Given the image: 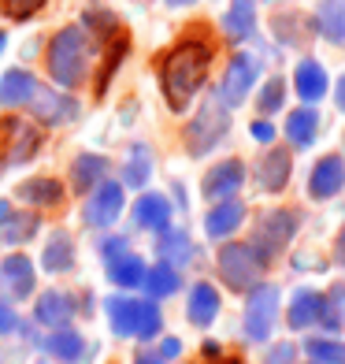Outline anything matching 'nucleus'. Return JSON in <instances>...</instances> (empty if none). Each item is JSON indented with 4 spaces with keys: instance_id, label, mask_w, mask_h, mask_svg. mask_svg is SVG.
<instances>
[{
    "instance_id": "1",
    "label": "nucleus",
    "mask_w": 345,
    "mask_h": 364,
    "mask_svg": "<svg viewBox=\"0 0 345 364\" xmlns=\"http://www.w3.org/2000/svg\"><path fill=\"white\" fill-rule=\"evenodd\" d=\"M212 56H216L212 41L182 38L160 60V90H163V101L171 105V112H186L193 105V97L201 93V86L208 82Z\"/></svg>"
},
{
    "instance_id": "2",
    "label": "nucleus",
    "mask_w": 345,
    "mask_h": 364,
    "mask_svg": "<svg viewBox=\"0 0 345 364\" xmlns=\"http://www.w3.org/2000/svg\"><path fill=\"white\" fill-rule=\"evenodd\" d=\"M89 38L86 26H63L48 41V75H53L56 90H75L89 75Z\"/></svg>"
},
{
    "instance_id": "3",
    "label": "nucleus",
    "mask_w": 345,
    "mask_h": 364,
    "mask_svg": "<svg viewBox=\"0 0 345 364\" xmlns=\"http://www.w3.org/2000/svg\"><path fill=\"white\" fill-rule=\"evenodd\" d=\"M108 312V323L119 338H141L149 342L163 331V312L153 297H126V294H115L104 301Z\"/></svg>"
},
{
    "instance_id": "4",
    "label": "nucleus",
    "mask_w": 345,
    "mask_h": 364,
    "mask_svg": "<svg viewBox=\"0 0 345 364\" xmlns=\"http://www.w3.org/2000/svg\"><path fill=\"white\" fill-rule=\"evenodd\" d=\"M268 268H271V260L260 257L253 242H223V250L216 253L219 283L230 294H249L256 283H264Z\"/></svg>"
},
{
    "instance_id": "5",
    "label": "nucleus",
    "mask_w": 345,
    "mask_h": 364,
    "mask_svg": "<svg viewBox=\"0 0 345 364\" xmlns=\"http://www.w3.org/2000/svg\"><path fill=\"white\" fill-rule=\"evenodd\" d=\"M230 134V108H223L216 97L212 101H204L201 108H197V115L186 123V153L190 156H208L212 149H219Z\"/></svg>"
},
{
    "instance_id": "6",
    "label": "nucleus",
    "mask_w": 345,
    "mask_h": 364,
    "mask_svg": "<svg viewBox=\"0 0 345 364\" xmlns=\"http://www.w3.org/2000/svg\"><path fill=\"white\" fill-rule=\"evenodd\" d=\"M278 305H283V294L275 283H256L245 294V312H241V335L245 342H268L278 327Z\"/></svg>"
},
{
    "instance_id": "7",
    "label": "nucleus",
    "mask_w": 345,
    "mask_h": 364,
    "mask_svg": "<svg viewBox=\"0 0 345 364\" xmlns=\"http://www.w3.org/2000/svg\"><path fill=\"white\" fill-rule=\"evenodd\" d=\"M301 230V212L297 208H268L256 216V227H253V245L264 260H275L278 253H286V245L297 238Z\"/></svg>"
},
{
    "instance_id": "8",
    "label": "nucleus",
    "mask_w": 345,
    "mask_h": 364,
    "mask_svg": "<svg viewBox=\"0 0 345 364\" xmlns=\"http://www.w3.org/2000/svg\"><path fill=\"white\" fill-rule=\"evenodd\" d=\"M260 71H264V60H260V56H253V53H234V56L226 60V71H223L219 86H216V101H219L223 108H238L245 97L253 93Z\"/></svg>"
},
{
    "instance_id": "9",
    "label": "nucleus",
    "mask_w": 345,
    "mask_h": 364,
    "mask_svg": "<svg viewBox=\"0 0 345 364\" xmlns=\"http://www.w3.org/2000/svg\"><path fill=\"white\" fill-rule=\"evenodd\" d=\"M38 149H41V134H38L34 123L15 119V115L0 119V168H8V164H26V160H34Z\"/></svg>"
},
{
    "instance_id": "10",
    "label": "nucleus",
    "mask_w": 345,
    "mask_h": 364,
    "mask_svg": "<svg viewBox=\"0 0 345 364\" xmlns=\"http://www.w3.org/2000/svg\"><path fill=\"white\" fill-rule=\"evenodd\" d=\"M245 178H249V171H245V164L238 156L219 160V164H212V171H204L201 193H204V201H212V205L230 201V197H238V190L245 186Z\"/></svg>"
},
{
    "instance_id": "11",
    "label": "nucleus",
    "mask_w": 345,
    "mask_h": 364,
    "mask_svg": "<svg viewBox=\"0 0 345 364\" xmlns=\"http://www.w3.org/2000/svg\"><path fill=\"white\" fill-rule=\"evenodd\" d=\"M123 190H126L123 182L104 178L101 186L89 193V201H86V223H89L93 230L115 227V220L123 216V205H126V193H123Z\"/></svg>"
},
{
    "instance_id": "12",
    "label": "nucleus",
    "mask_w": 345,
    "mask_h": 364,
    "mask_svg": "<svg viewBox=\"0 0 345 364\" xmlns=\"http://www.w3.org/2000/svg\"><path fill=\"white\" fill-rule=\"evenodd\" d=\"M341 190H345V156L323 153L308 171V197L312 201H334Z\"/></svg>"
},
{
    "instance_id": "13",
    "label": "nucleus",
    "mask_w": 345,
    "mask_h": 364,
    "mask_svg": "<svg viewBox=\"0 0 345 364\" xmlns=\"http://www.w3.org/2000/svg\"><path fill=\"white\" fill-rule=\"evenodd\" d=\"M290 178H293V156H290V149L268 145V153L260 156L256 168H253L256 190H264V193H283V190L290 186Z\"/></svg>"
},
{
    "instance_id": "14",
    "label": "nucleus",
    "mask_w": 345,
    "mask_h": 364,
    "mask_svg": "<svg viewBox=\"0 0 345 364\" xmlns=\"http://www.w3.org/2000/svg\"><path fill=\"white\" fill-rule=\"evenodd\" d=\"M0 290H4L11 301H26V297H34V290H38L34 260L23 257V253L4 257V264H0Z\"/></svg>"
},
{
    "instance_id": "15",
    "label": "nucleus",
    "mask_w": 345,
    "mask_h": 364,
    "mask_svg": "<svg viewBox=\"0 0 345 364\" xmlns=\"http://www.w3.org/2000/svg\"><path fill=\"white\" fill-rule=\"evenodd\" d=\"M323 309H327V290H316V287H301V290H293L290 305H286V327H290V331L319 327Z\"/></svg>"
},
{
    "instance_id": "16",
    "label": "nucleus",
    "mask_w": 345,
    "mask_h": 364,
    "mask_svg": "<svg viewBox=\"0 0 345 364\" xmlns=\"http://www.w3.org/2000/svg\"><path fill=\"white\" fill-rule=\"evenodd\" d=\"M293 93L301 97L308 108H316L327 93H331V75L316 56H305L297 68H293Z\"/></svg>"
},
{
    "instance_id": "17",
    "label": "nucleus",
    "mask_w": 345,
    "mask_h": 364,
    "mask_svg": "<svg viewBox=\"0 0 345 364\" xmlns=\"http://www.w3.org/2000/svg\"><path fill=\"white\" fill-rule=\"evenodd\" d=\"M245 216H249V208H245V201H238V197L212 205L208 216H204V235H208L212 242H230V238L241 230Z\"/></svg>"
},
{
    "instance_id": "18",
    "label": "nucleus",
    "mask_w": 345,
    "mask_h": 364,
    "mask_svg": "<svg viewBox=\"0 0 345 364\" xmlns=\"http://www.w3.org/2000/svg\"><path fill=\"white\" fill-rule=\"evenodd\" d=\"M30 112H34V119L48 123V127H60V123H71L78 115V101L75 97H63V90H41L34 93V101H30Z\"/></svg>"
},
{
    "instance_id": "19",
    "label": "nucleus",
    "mask_w": 345,
    "mask_h": 364,
    "mask_svg": "<svg viewBox=\"0 0 345 364\" xmlns=\"http://www.w3.org/2000/svg\"><path fill=\"white\" fill-rule=\"evenodd\" d=\"M75 312H78V305H75L71 294H63V290H45V294L38 297V305H34V320H38L41 327L63 331V327H71Z\"/></svg>"
},
{
    "instance_id": "20",
    "label": "nucleus",
    "mask_w": 345,
    "mask_h": 364,
    "mask_svg": "<svg viewBox=\"0 0 345 364\" xmlns=\"http://www.w3.org/2000/svg\"><path fill=\"white\" fill-rule=\"evenodd\" d=\"M41 230V216L34 208H26V212H15L8 201H0V238H4L8 245H23L30 242Z\"/></svg>"
},
{
    "instance_id": "21",
    "label": "nucleus",
    "mask_w": 345,
    "mask_h": 364,
    "mask_svg": "<svg viewBox=\"0 0 345 364\" xmlns=\"http://www.w3.org/2000/svg\"><path fill=\"white\" fill-rule=\"evenodd\" d=\"M219 305H223L219 290L201 279V283L190 287V297H186V320H190L193 327H212V323H216V316H219Z\"/></svg>"
},
{
    "instance_id": "22",
    "label": "nucleus",
    "mask_w": 345,
    "mask_h": 364,
    "mask_svg": "<svg viewBox=\"0 0 345 364\" xmlns=\"http://www.w3.org/2000/svg\"><path fill=\"white\" fill-rule=\"evenodd\" d=\"M171 201L163 193H141L134 201V227L138 230H153V235H160V230L171 227Z\"/></svg>"
},
{
    "instance_id": "23",
    "label": "nucleus",
    "mask_w": 345,
    "mask_h": 364,
    "mask_svg": "<svg viewBox=\"0 0 345 364\" xmlns=\"http://www.w3.org/2000/svg\"><path fill=\"white\" fill-rule=\"evenodd\" d=\"M108 171H111L108 156H101V153H82V156H75V164H71V190H75V193H93V190L108 178Z\"/></svg>"
},
{
    "instance_id": "24",
    "label": "nucleus",
    "mask_w": 345,
    "mask_h": 364,
    "mask_svg": "<svg viewBox=\"0 0 345 364\" xmlns=\"http://www.w3.org/2000/svg\"><path fill=\"white\" fill-rule=\"evenodd\" d=\"M38 93V78L23 71V68H11L0 75V108H23L34 101Z\"/></svg>"
},
{
    "instance_id": "25",
    "label": "nucleus",
    "mask_w": 345,
    "mask_h": 364,
    "mask_svg": "<svg viewBox=\"0 0 345 364\" xmlns=\"http://www.w3.org/2000/svg\"><path fill=\"white\" fill-rule=\"evenodd\" d=\"M312 30L331 45H345V0H319L312 11Z\"/></svg>"
},
{
    "instance_id": "26",
    "label": "nucleus",
    "mask_w": 345,
    "mask_h": 364,
    "mask_svg": "<svg viewBox=\"0 0 345 364\" xmlns=\"http://www.w3.org/2000/svg\"><path fill=\"white\" fill-rule=\"evenodd\" d=\"M156 253H160L163 264H171V268H186V264H193V257H197V245H193V238L186 235V230L168 227V230H160V238H156Z\"/></svg>"
},
{
    "instance_id": "27",
    "label": "nucleus",
    "mask_w": 345,
    "mask_h": 364,
    "mask_svg": "<svg viewBox=\"0 0 345 364\" xmlns=\"http://www.w3.org/2000/svg\"><path fill=\"white\" fill-rule=\"evenodd\" d=\"M153 168H156L153 149L145 141H134V145H130V153H126V160H123V186L145 190V186H149V178H153Z\"/></svg>"
},
{
    "instance_id": "28",
    "label": "nucleus",
    "mask_w": 345,
    "mask_h": 364,
    "mask_svg": "<svg viewBox=\"0 0 345 364\" xmlns=\"http://www.w3.org/2000/svg\"><path fill=\"white\" fill-rule=\"evenodd\" d=\"M316 138H319V112L308 108V105L293 108L286 115V141H290V149H308Z\"/></svg>"
},
{
    "instance_id": "29",
    "label": "nucleus",
    "mask_w": 345,
    "mask_h": 364,
    "mask_svg": "<svg viewBox=\"0 0 345 364\" xmlns=\"http://www.w3.org/2000/svg\"><path fill=\"white\" fill-rule=\"evenodd\" d=\"M223 34L230 41H249L256 34V0H230L223 15Z\"/></svg>"
},
{
    "instance_id": "30",
    "label": "nucleus",
    "mask_w": 345,
    "mask_h": 364,
    "mask_svg": "<svg viewBox=\"0 0 345 364\" xmlns=\"http://www.w3.org/2000/svg\"><path fill=\"white\" fill-rule=\"evenodd\" d=\"M145 272H149V264L138 253H123V257L108 260V279H111V287H119V290H138L145 283Z\"/></svg>"
},
{
    "instance_id": "31",
    "label": "nucleus",
    "mask_w": 345,
    "mask_h": 364,
    "mask_svg": "<svg viewBox=\"0 0 345 364\" xmlns=\"http://www.w3.org/2000/svg\"><path fill=\"white\" fill-rule=\"evenodd\" d=\"M19 197L30 208H56L63 201V182L60 178H26V182H19Z\"/></svg>"
},
{
    "instance_id": "32",
    "label": "nucleus",
    "mask_w": 345,
    "mask_h": 364,
    "mask_svg": "<svg viewBox=\"0 0 345 364\" xmlns=\"http://www.w3.org/2000/svg\"><path fill=\"white\" fill-rule=\"evenodd\" d=\"M301 353L308 364H345V342L338 335H308Z\"/></svg>"
},
{
    "instance_id": "33",
    "label": "nucleus",
    "mask_w": 345,
    "mask_h": 364,
    "mask_svg": "<svg viewBox=\"0 0 345 364\" xmlns=\"http://www.w3.org/2000/svg\"><path fill=\"white\" fill-rule=\"evenodd\" d=\"M145 294L153 297V301H160V297H171V294H178L182 290V272L178 268H171V264H153L149 272H145Z\"/></svg>"
},
{
    "instance_id": "34",
    "label": "nucleus",
    "mask_w": 345,
    "mask_h": 364,
    "mask_svg": "<svg viewBox=\"0 0 345 364\" xmlns=\"http://www.w3.org/2000/svg\"><path fill=\"white\" fill-rule=\"evenodd\" d=\"M45 350L63 364H78L82 357H86V338H82L78 331L63 327V331H53V335L45 338Z\"/></svg>"
},
{
    "instance_id": "35",
    "label": "nucleus",
    "mask_w": 345,
    "mask_h": 364,
    "mask_svg": "<svg viewBox=\"0 0 345 364\" xmlns=\"http://www.w3.org/2000/svg\"><path fill=\"white\" fill-rule=\"evenodd\" d=\"M41 268H45V272H53V275L75 268V242H71V235H63V230H60V235H53V238L45 242Z\"/></svg>"
},
{
    "instance_id": "36",
    "label": "nucleus",
    "mask_w": 345,
    "mask_h": 364,
    "mask_svg": "<svg viewBox=\"0 0 345 364\" xmlns=\"http://www.w3.org/2000/svg\"><path fill=\"white\" fill-rule=\"evenodd\" d=\"M283 108H286V78L271 75L256 93V112H260V119H271V115L283 112Z\"/></svg>"
},
{
    "instance_id": "37",
    "label": "nucleus",
    "mask_w": 345,
    "mask_h": 364,
    "mask_svg": "<svg viewBox=\"0 0 345 364\" xmlns=\"http://www.w3.org/2000/svg\"><path fill=\"white\" fill-rule=\"evenodd\" d=\"M126 48H130L126 34H119L115 41H108V60H104V68L97 71V93H104V90H108V82H111L115 68H119V63L126 60Z\"/></svg>"
},
{
    "instance_id": "38",
    "label": "nucleus",
    "mask_w": 345,
    "mask_h": 364,
    "mask_svg": "<svg viewBox=\"0 0 345 364\" xmlns=\"http://www.w3.org/2000/svg\"><path fill=\"white\" fill-rule=\"evenodd\" d=\"M82 23H86V30H93V34L101 38V41H115V38L123 34L119 19H115L111 11H101V8H89V11H86V19H82Z\"/></svg>"
},
{
    "instance_id": "39",
    "label": "nucleus",
    "mask_w": 345,
    "mask_h": 364,
    "mask_svg": "<svg viewBox=\"0 0 345 364\" xmlns=\"http://www.w3.org/2000/svg\"><path fill=\"white\" fill-rule=\"evenodd\" d=\"M301 15L297 11H290V15H278L275 19V34L278 41H286V45H305V34H301Z\"/></svg>"
},
{
    "instance_id": "40",
    "label": "nucleus",
    "mask_w": 345,
    "mask_h": 364,
    "mask_svg": "<svg viewBox=\"0 0 345 364\" xmlns=\"http://www.w3.org/2000/svg\"><path fill=\"white\" fill-rule=\"evenodd\" d=\"M45 8V0H0V11L8 15V19H30V15H38Z\"/></svg>"
},
{
    "instance_id": "41",
    "label": "nucleus",
    "mask_w": 345,
    "mask_h": 364,
    "mask_svg": "<svg viewBox=\"0 0 345 364\" xmlns=\"http://www.w3.org/2000/svg\"><path fill=\"white\" fill-rule=\"evenodd\" d=\"M301 357V346H293V342H275L271 350L264 353V364H297Z\"/></svg>"
},
{
    "instance_id": "42",
    "label": "nucleus",
    "mask_w": 345,
    "mask_h": 364,
    "mask_svg": "<svg viewBox=\"0 0 345 364\" xmlns=\"http://www.w3.org/2000/svg\"><path fill=\"white\" fill-rule=\"evenodd\" d=\"M249 138H253L256 145H264V149H268V145L278 138V130H275L271 119H253V123H249Z\"/></svg>"
},
{
    "instance_id": "43",
    "label": "nucleus",
    "mask_w": 345,
    "mask_h": 364,
    "mask_svg": "<svg viewBox=\"0 0 345 364\" xmlns=\"http://www.w3.org/2000/svg\"><path fill=\"white\" fill-rule=\"evenodd\" d=\"M123 253H130V245H126L123 235H115V238H104V242H101V257H104V264L115 260V257H123Z\"/></svg>"
},
{
    "instance_id": "44",
    "label": "nucleus",
    "mask_w": 345,
    "mask_h": 364,
    "mask_svg": "<svg viewBox=\"0 0 345 364\" xmlns=\"http://www.w3.org/2000/svg\"><path fill=\"white\" fill-rule=\"evenodd\" d=\"M23 323H19V316H15V309L0 297V335H15Z\"/></svg>"
},
{
    "instance_id": "45",
    "label": "nucleus",
    "mask_w": 345,
    "mask_h": 364,
    "mask_svg": "<svg viewBox=\"0 0 345 364\" xmlns=\"http://www.w3.org/2000/svg\"><path fill=\"white\" fill-rule=\"evenodd\" d=\"M327 305H331V309H338L341 316H345V283H334L331 290H327Z\"/></svg>"
},
{
    "instance_id": "46",
    "label": "nucleus",
    "mask_w": 345,
    "mask_h": 364,
    "mask_svg": "<svg viewBox=\"0 0 345 364\" xmlns=\"http://www.w3.org/2000/svg\"><path fill=\"white\" fill-rule=\"evenodd\" d=\"M160 357L163 360H178V357H182V342H178V338H163L160 342Z\"/></svg>"
},
{
    "instance_id": "47",
    "label": "nucleus",
    "mask_w": 345,
    "mask_h": 364,
    "mask_svg": "<svg viewBox=\"0 0 345 364\" xmlns=\"http://www.w3.org/2000/svg\"><path fill=\"white\" fill-rule=\"evenodd\" d=\"M134 364H171V360H163L160 350H138L134 353Z\"/></svg>"
},
{
    "instance_id": "48",
    "label": "nucleus",
    "mask_w": 345,
    "mask_h": 364,
    "mask_svg": "<svg viewBox=\"0 0 345 364\" xmlns=\"http://www.w3.org/2000/svg\"><path fill=\"white\" fill-rule=\"evenodd\" d=\"M334 260L345 268V223H341V230H338V238H334Z\"/></svg>"
},
{
    "instance_id": "49",
    "label": "nucleus",
    "mask_w": 345,
    "mask_h": 364,
    "mask_svg": "<svg viewBox=\"0 0 345 364\" xmlns=\"http://www.w3.org/2000/svg\"><path fill=\"white\" fill-rule=\"evenodd\" d=\"M334 105H338V112L345 115V75L334 82Z\"/></svg>"
},
{
    "instance_id": "50",
    "label": "nucleus",
    "mask_w": 345,
    "mask_h": 364,
    "mask_svg": "<svg viewBox=\"0 0 345 364\" xmlns=\"http://www.w3.org/2000/svg\"><path fill=\"white\" fill-rule=\"evenodd\" d=\"M201 353H204V360H216V357H223V346L219 342H204Z\"/></svg>"
},
{
    "instance_id": "51",
    "label": "nucleus",
    "mask_w": 345,
    "mask_h": 364,
    "mask_svg": "<svg viewBox=\"0 0 345 364\" xmlns=\"http://www.w3.org/2000/svg\"><path fill=\"white\" fill-rule=\"evenodd\" d=\"M208 364H245L241 357H216V360H208Z\"/></svg>"
},
{
    "instance_id": "52",
    "label": "nucleus",
    "mask_w": 345,
    "mask_h": 364,
    "mask_svg": "<svg viewBox=\"0 0 345 364\" xmlns=\"http://www.w3.org/2000/svg\"><path fill=\"white\" fill-rule=\"evenodd\" d=\"M193 0H168V8H190Z\"/></svg>"
},
{
    "instance_id": "53",
    "label": "nucleus",
    "mask_w": 345,
    "mask_h": 364,
    "mask_svg": "<svg viewBox=\"0 0 345 364\" xmlns=\"http://www.w3.org/2000/svg\"><path fill=\"white\" fill-rule=\"evenodd\" d=\"M4 45H8V38H4V30H0V53H4Z\"/></svg>"
}]
</instances>
